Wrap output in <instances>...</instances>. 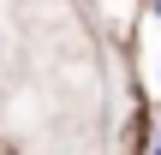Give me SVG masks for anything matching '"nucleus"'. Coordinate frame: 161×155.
I'll list each match as a JSON object with an SVG mask.
<instances>
[{
  "label": "nucleus",
  "mask_w": 161,
  "mask_h": 155,
  "mask_svg": "<svg viewBox=\"0 0 161 155\" xmlns=\"http://www.w3.org/2000/svg\"><path fill=\"white\" fill-rule=\"evenodd\" d=\"M155 18H161V0H155Z\"/></svg>",
  "instance_id": "obj_1"
},
{
  "label": "nucleus",
  "mask_w": 161,
  "mask_h": 155,
  "mask_svg": "<svg viewBox=\"0 0 161 155\" xmlns=\"http://www.w3.org/2000/svg\"><path fill=\"white\" fill-rule=\"evenodd\" d=\"M155 155H161V143H155Z\"/></svg>",
  "instance_id": "obj_2"
},
{
  "label": "nucleus",
  "mask_w": 161,
  "mask_h": 155,
  "mask_svg": "<svg viewBox=\"0 0 161 155\" xmlns=\"http://www.w3.org/2000/svg\"><path fill=\"white\" fill-rule=\"evenodd\" d=\"M155 143H161V137H155Z\"/></svg>",
  "instance_id": "obj_3"
}]
</instances>
